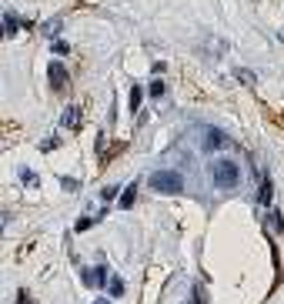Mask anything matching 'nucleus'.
<instances>
[{"label": "nucleus", "instance_id": "obj_10", "mask_svg": "<svg viewBox=\"0 0 284 304\" xmlns=\"http://www.w3.org/2000/svg\"><path fill=\"white\" fill-rule=\"evenodd\" d=\"M107 291H111L114 297H121V294H124V281H121V278H111V288H107Z\"/></svg>", "mask_w": 284, "mask_h": 304}, {"label": "nucleus", "instance_id": "obj_9", "mask_svg": "<svg viewBox=\"0 0 284 304\" xmlns=\"http://www.w3.org/2000/svg\"><path fill=\"white\" fill-rule=\"evenodd\" d=\"M271 191H274V187H271V181L264 177V184H261V204H271Z\"/></svg>", "mask_w": 284, "mask_h": 304}, {"label": "nucleus", "instance_id": "obj_6", "mask_svg": "<svg viewBox=\"0 0 284 304\" xmlns=\"http://www.w3.org/2000/svg\"><path fill=\"white\" fill-rule=\"evenodd\" d=\"M134 197H137V187H127V191L121 194V200H117V208H121V211L134 208Z\"/></svg>", "mask_w": 284, "mask_h": 304}, {"label": "nucleus", "instance_id": "obj_2", "mask_svg": "<svg viewBox=\"0 0 284 304\" xmlns=\"http://www.w3.org/2000/svg\"><path fill=\"white\" fill-rule=\"evenodd\" d=\"M151 187L161 194H181L184 191V177L178 171H154L151 174Z\"/></svg>", "mask_w": 284, "mask_h": 304}, {"label": "nucleus", "instance_id": "obj_15", "mask_svg": "<svg viewBox=\"0 0 284 304\" xmlns=\"http://www.w3.org/2000/svg\"><path fill=\"white\" fill-rule=\"evenodd\" d=\"M100 197H104V200H111V197H117V187H104V191H100Z\"/></svg>", "mask_w": 284, "mask_h": 304}, {"label": "nucleus", "instance_id": "obj_13", "mask_svg": "<svg viewBox=\"0 0 284 304\" xmlns=\"http://www.w3.org/2000/svg\"><path fill=\"white\" fill-rule=\"evenodd\" d=\"M50 50H54V54H67L70 44H67V40H54V47H50Z\"/></svg>", "mask_w": 284, "mask_h": 304}, {"label": "nucleus", "instance_id": "obj_7", "mask_svg": "<svg viewBox=\"0 0 284 304\" xmlns=\"http://www.w3.org/2000/svg\"><path fill=\"white\" fill-rule=\"evenodd\" d=\"M268 224H271V231H274V234H281V231H284L281 214H277V211H268Z\"/></svg>", "mask_w": 284, "mask_h": 304}, {"label": "nucleus", "instance_id": "obj_14", "mask_svg": "<svg viewBox=\"0 0 284 304\" xmlns=\"http://www.w3.org/2000/svg\"><path fill=\"white\" fill-rule=\"evenodd\" d=\"M164 94V80H154V84H151V97H161Z\"/></svg>", "mask_w": 284, "mask_h": 304}, {"label": "nucleus", "instance_id": "obj_8", "mask_svg": "<svg viewBox=\"0 0 284 304\" xmlns=\"http://www.w3.org/2000/svg\"><path fill=\"white\" fill-rule=\"evenodd\" d=\"M74 120H77V107H67L64 117H60V124H64V127H74Z\"/></svg>", "mask_w": 284, "mask_h": 304}, {"label": "nucleus", "instance_id": "obj_4", "mask_svg": "<svg viewBox=\"0 0 284 304\" xmlns=\"http://www.w3.org/2000/svg\"><path fill=\"white\" fill-rule=\"evenodd\" d=\"M227 144V137L221 134V130H207V134H204V147H207V151H214V147H224Z\"/></svg>", "mask_w": 284, "mask_h": 304}, {"label": "nucleus", "instance_id": "obj_11", "mask_svg": "<svg viewBox=\"0 0 284 304\" xmlns=\"http://www.w3.org/2000/svg\"><path fill=\"white\" fill-rule=\"evenodd\" d=\"M140 97H144L140 87H130V111H137V107H140Z\"/></svg>", "mask_w": 284, "mask_h": 304}, {"label": "nucleus", "instance_id": "obj_3", "mask_svg": "<svg viewBox=\"0 0 284 304\" xmlns=\"http://www.w3.org/2000/svg\"><path fill=\"white\" fill-rule=\"evenodd\" d=\"M47 74H50V87H54V90H60V87L67 84V71H64L60 64H50Z\"/></svg>", "mask_w": 284, "mask_h": 304}, {"label": "nucleus", "instance_id": "obj_1", "mask_svg": "<svg viewBox=\"0 0 284 304\" xmlns=\"http://www.w3.org/2000/svg\"><path fill=\"white\" fill-rule=\"evenodd\" d=\"M207 174H211L214 187H221V191H231V187L241 181V171H237V164H234V160H227V157H214L211 167H207Z\"/></svg>", "mask_w": 284, "mask_h": 304}, {"label": "nucleus", "instance_id": "obj_17", "mask_svg": "<svg viewBox=\"0 0 284 304\" xmlns=\"http://www.w3.org/2000/svg\"><path fill=\"white\" fill-rule=\"evenodd\" d=\"M100 304H107V301H100Z\"/></svg>", "mask_w": 284, "mask_h": 304}, {"label": "nucleus", "instance_id": "obj_16", "mask_svg": "<svg viewBox=\"0 0 284 304\" xmlns=\"http://www.w3.org/2000/svg\"><path fill=\"white\" fill-rule=\"evenodd\" d=\"M14 30H17V17L7 14V33H14Z\"/></svg>", "mask_w": 284, "mask_h": 304}, {"label": "nucleus", "instance_id": "obj_12", "mask_svg": "<svg viewBox=\"0 0 284 304\" xmlns=\"http://www.w3.org/2000/svg\"><path fill=\"white\" fill-rule=\"evenodd\" d=\"M20 181H24V184H30V187H37V174H33V171H20Z\"/></svg>", "mask_w": 284, "mask_h": 304}, {"label": "nucleus", "instance_id": "obj_5", "mask_svg": "<svg viewBox=\"0 0 284 304\" xmlns=\"http://www.w3.org/2000/svg\"><path fill=\"white\" fill-rule=\"evenodd\" d=\"M104 278H107V267H97V271H84V281H87L90 288H97Z\"/></svg>", "mask_w": 284, "mask_h": 304}]
</instances>
